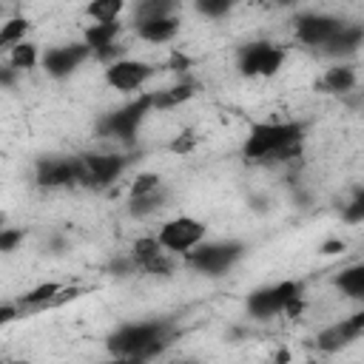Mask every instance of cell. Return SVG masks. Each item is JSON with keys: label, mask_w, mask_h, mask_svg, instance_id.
<instances>
[{"label": "cell", "mask_w": 364, "mask_h": 364, "mask_svg": "<svg viewBox=\"0 0 364 364\" xmlns=\"http://www.w3.org/2000/svg\"><path fill=\"white\" fill-rule=\"evenodd\" d=\"M176 324L171 318H148V321H131L114 330L105 338V347L114 358H128L131 364H145L165 353L176 338Z\"/></svg>", "instance_id": "cell-1"}, {"label": "cell", "mask_w": 364, "mask_h": 364, "mask_svg": "<svg viewBox=\"0 0 364 364\" xmlns=\"http://www.w3.org/2000/svg\"><path fill=\"white\" fill-rule=\"evenodd\" d=\"M304 122H253L242 156L247 162H290L301 156Z\"/></svg>", "instance_id": "cell-2"}, {"label": "cell", "mask_w": 364, "mask_h": 364, "mask_svg": "<svg viewBox=\"0 0 364 364\" xmlns=\"http://www.w3.org/2000/svg\"><path fill=\"white\" fill-rule=\"evenodd\" d=\"M299 310H301V282H293V279L264 284L247 296V313L259 321H267L279 313L299 316Z\"/></svg>", "instance_id": "cell-3"}, {"label": "cell", "mask_w": 364, "mask_h": 364, "mask_svg": "<svg viewBox=\"0 0 364 364\" xmlns=\"http://www.w3.org/2000/svg\"><path fill=\"white\" fill-rule=\"evenodd\" d=\"M245 250H247L245 242H236V239L202 242V245H196L193 250L185 253V264L196 273H205V276H222L245 256Z\"/></svg>", "instance_id": "cell-4"}, {"label": "cell", "mask_w": 364, "mask_h": 364, "mask_svg": "<svg viewBox=\"0 0 364 364\" xmlns=\"http://www.w3.org/2000/svg\"><path fill=\"white\" fill-rule=\"evenodd\" d=\"M154 111V97L151 94H139L134 102L117 108V111H108L100 117L97 122V134L100 136H108V139H122V142H131L134 134L139 131L142 119Z\"/></svg>", "instance_id": "cell-5"}, {"label": "cell", "mask_w": 364, "mask_h": 364, "mask_svg": "<svg viewBox=\"0 0 364 364\" xmlns=\"http://www.w3.org/2000/svg\"><path fill=\"white\" fill-rule=\"evenodd\" d=\"M77 159V185L82 188H108L128 168V156L122 154H80Z\"/></svg>", "instance_id": "cell-6"}, {"label": "cell", "mask_w": 364, "mask_h": 364, "mask_svg": "<svg viewBox=\"0 0 364 364\" xmlns=\"http://www.w3.org/2000/svg\"><path fill=\"white\" fill-rule=\"evenodd\" d=\"M284 63V48L270 40L245 43L236 51V65L245 77H273Z\"/></svg>", "instance_id": "cell-7"}, {"label": "cell", "mask_w": 364, "mask_h": 364, "mask_svg": "<svg viewBox=\"0 0 364 364\" xmlns=\"http://www.w3.org/2000/svg\"><path fill=\"white\" fill-rule=\"evenodd\" d=\"M205 230L208 228L199 219H193V216H176V219H168L159 228L156 242H159L162 250H171V253H182L185 256L188 250H193L196 245L205 242Z\"/></svg>", "instance_id": "cell-8"}, {"label": "cell", "mask_w": 364, "mask_h": 364, "mask_svg": "<svg viewBox=\"0 0 364 364\" xmlns=\"http://www.w3.org/2000/svg\"><path fill=\"white\" fill-rule=\"evenodd\" d=\"M154 65L145 60H128L119 57L117 63L105 65V82L117 91H139L151 77H154Z\"/></svg>", "instance_id": "cell-9"}, {"label": "cell", "mask_w": 364, "mask_h": 364, "mask_svg": "<svg viewBox=\"0 0 364 364\" xmlns=\"http://www.w3.org/2000/svg\"><path fill=\"white\" fill-rule=\"evenodd\" d=\"M344 28V20L333 17V14H299L296 17V37L304 46H327L338 31Z\"/></svg>", "instance_id": "cell-10"}, {"label": "cell", "mask_w": 364, "mask_h": 364, "mask_svg": "<svg viewBox=\"0 0 364 364\" xmlns=\"http://www.w3.org/2000/svg\"><path fill=\"white\" fill-rule=\"evenodd\" d=\"M91 57V48L85 43H68V46H54L43 54V68L46 74H51L54 80H63L68 74H74L85 60Z\"/></svg>", "instance_id": "cell-11"}, {"label": "cell", "mask_w": 364, "mask_h": 364, "mask_svg": "<svg viewBox=\"0 0 364 364\" xmlns=\"http://www.w3.org/2000/svg\"><path fill=\"white\" fill-rule=\"evenodd\" d=\"M34 179L40 188H71L77 185L74 156H43L34 165Z\"/></svg>", "instance_id": "cell-12"}, {"label": "cell", "mask_w": 364, "mask_h": 364, "mask_svg": "<svg viewBox=\"0 0 364 364\" xmlns=\"http://www.w3.org/2000/svg\"><path fill=\"white\" fill-rule=\"evenodd\" d=\"M361 333H364V313H353L350 318H341V321H336L333 327H324V330L316 336V347H318L321 353H338V350H344L347 344H353Z\"/></svg>", "instance_id": "cell-13"}, {"label": "cell", "mask_w": 364, "mask_h": 364, "mask_svg": "<svg viewBox=\"0 0 364 364\" xmlns=\"http://www.w3.org/2000/svg\"><path fill=\"white\" fill-rule=\"evenodd\" d=\"M131 262L136 264V270L151 273V276H171V262L165 259V250L159 247L156 236H142L134 242L131 247Z\"/></svg>", "instance_id": "cell-14"}, {"label": "cell", "mask_w": 364, "mask_h": 364, "mask_svg": "<svg viewBox=\"0 0 364 364\" xmlns=\"http://www.w3.org/2000/svg\"><path fill=\"white\" fill-rule=\"evenodd\" d=\"M136 37L145 43H168L176 37L179 31V17H159V20H148V23H136Z\"/></svg>", "instance_id": "cell-15"}, {"label": "cell", "mask_w": 364, "mask_h": 364, "mask_svg": "<svg viewBox=\"0 0 364 364\" xmlns=\"http://www.w3.org/2000/svg\"><path fill=\"white\" fill-rule=\"evenodd\" d=\"M117 34H119V23H91L88 28H85V46L91 48V57L94 54H100L102 48H108V46H114L117 43Z\"/></svg>", "instance_id": "cell-16"}, {"label": "cell", "mask_w": 364, "mask_h": 364, "mask_svg": "<svg viewBox=\"0 0 364 364\" xmlns=\"http://www.w3.org/2000/svg\"><path fill=\"white\" fill-rule=\"evenodd\" d=\"M361 37H364V28L361 26H347L344 23V28L324 46V51L327 54H350V51H355L361 46Z\"/></svg>", "instance_id": "cell-17"}, {"label": "cell", "mask_w": 364, "mask_h": 364, "mask_svg": "<svg viewBox=\"0 0 364 364\" xmlns=\"http://www.w3.org/2000/svg\"><path fill=\"white\" fill-rule=\"evenodd\" d=\"M321 88H327L333 94L353 91L355 88V68L353 65H333V68H327V74L321 80Z\"/></svg>", "instance_id": "cell-18"}, {"label": "cell", "mask_w": 364, "mask_h": 364, "mask_svg": "<svg viewBox=\"0 0 364 364\" xmlns=\"http://www.w3.org/2000/svg\"><path fill=\"white\" fill-rule=\"evenodd\" d=\"M193 91H196V85L193 82H179V85H173V88H165V91H156V94H151L154 97V108H159V111H168V108H176V105H182L185 100H191L193 97Z\"/></svg>", "instance_id": "cell-19"}, {"label": "cell", "mask_w": 364, "mask_h": 364, "mask_svg": "<svg viewBox=\"0 0 364 364\" xmlns=\"http://www.w3.org/2000/svg\"><path fill=\"white\" fill-rule=\"evenodd\" d=\"M336 287L350 299H364V264H350L336 276Z\"/></svg>", "instance_id": "cell-20"}, {"label": "cell", "mask_w": 364, "mask_h": 364, "mask_svg": "<svg viewBox=\"0 0 364 364\" xmlns=\"http://www.w3.org/2000/svg\"><path fill=\"white\" fill-rule=\"evenodd\" d=\"M171 14H173V3L171 0H145V3H139L134 9V20L136 23H148V20H159V17H171Z\"/></svg>", "instance_id": "cell-21"}, {"label": "cell", "mask_w": 364, "mask_h": 364, "mask_svg": "<svg viewBox=\"0 0 364 364\" xmlns=\"http://www.w3.org/2000/svg\"><path fill=\"white\" fill-rule=\"evenodd\" d=\"M159 208H165V191H162V188H156L154 193H145V196L128 202V210H131V216H136V219H142V216H148V213H154V210H159Z\"/></svg>", "instance_id": "cell-22"}, {"label": "cell", "mask_w": 364, "mask_h": 364, "mask_svg": "<svg viewBox=\"0 0 364 364\" xmlns=\"http://www.w3.org/2000/svg\"><path fill=\"white\" fill-rule=\"evenodd\" d=\"M28 31V20L26 17H11L0 26V48H14L17 43H23Z\"/></svg>", "instance_id": "cell-23"}, {"label": "cell", "mask_w": 364, "mask_h": 364, "mask_svg": "<svg viewBox=\"0 0 364 364\" xmlns=\"http://www.w3.org/2000/svg\"><path fill=\"white\" fill-rule=\"evenodd\" d=\"M37 60H40V54H37V46L34 43H17L14 48H11V54H9V65L11 68H23V71H28V68H34L37 65Z\"/></svg>", "instance_id": "cell-24"}, {"label": "cell", "mask_w": 364, "mask_h": 364, "mask_svg": "<svg viewBox=\"0 0 364 364\" xmlns=\"http://www.w3.org/2000/svg\"><path fill=\"white\" fill-rule=\"evenodd\" d=\"M122 0H97L88 6V17L97 23H117L119 11H122Z\"/></svg>", "instance_id": "cell-25"}, {"label": "cell", "mask_w": 364, "mask_h": 364, "mask_svg": "<svg viewBox=\"0 0 364 364\" xmlns=\"http://www.w3.org/2000/svg\"><path fill=\"white\" fill-rule=\"evenodd\" d=\"M156 188H162L159 173H139V176L134 179V185H131V199H139V196H145V193H154Z\"/></svg>", "instance_id": "cell-26"}, {"label": "cell", "mask_w": 364, "mask_h": 364, "mask_svg": "<svg viewBox=\"0 0 364 364\" xmlns=\"http://www.w3.org/2000/svg\"><path fill=\"white\" fill-rule=\"evenodd\" d=\"M26 239V230L23 228H3L0 230V253H11L23 245Z\"/></svg>", "instance_id": "cell-27"}, {"label": "cell", "mask_w": 364, "mask_h": 364, "mask_svg": "<svg viewBox=\"0 0 364 364\" xmlns=\"http://www.w3.org/2000/svg\"><path fill=\"white\" fill-rule=\"evenodd\" d=\"M196 11L205 14V17H225L230 11V3L228 0H199Z\"/></svg>", "instance_id": "cell-28"}, {"label": "cell", "mask_w": 364, "mask_h": 364, "mask_svg": "<svg viewBox=\"0 0 364 364\" xmlns=\"http://www.w3.org/2000/svg\"><path fill=\"white\" fill-rule=\"evenodd\" d=\"M341 216H344V222H350V225H358V222L364 219V193H361V191H355L353 202L341 210Z\"/></svg>", "instance_id": "cell-29"}, {"label": "cell", "mask_w": 364, "mask_h": 364, "mask_svg": "<svg viewBox=\"0 0 364 364\" xmlns=\"http://www.w3.org/2000/svg\"><path fill=\"white\" fill-rule=\"evenodd\" d=\"M193 148H196V134H193V131H182V134L171 142V151H173V154H191Z\"/></svg>", "instance_id": "cell-30"}, {"label": "cell", "mask_w": 364, "mask_h": 364, "mask_svg": "<svg viewBox=\"0 0 364 364\" xmlns=\"http://www.w3.org/2000/svg\"><path fill=\"white\" fill-rule=\"evenodd\" d=\"M14 318H23V310L17 307V301H6V304H0V327L9 324V321H14Z\"/></svg>", "instance_id": "cell-31"}, {"label": "cell", "mask_w": 364, "mask_h": 364, "mask_svg": "<svg viewBox=\"0 0 364 364\" xmlns=\"http://www.w3.org/2000/svg\"><path fill=\"white\" fill-rule=\"evenodd\" d=\"M108 270L117 273V276H128V273H136V264H134L131 256H128V259H117V262H111Z\"/></svg>", "instance_id": "cell-32"}, {"label": "cell", "mask_w": 364, "mask_h": 364, "mask_svg": "<svg viewBox=\"0 0 364 364\" xmlns=\"http://www.w3.org/2000/svg\"><path fill=\"white\" fill-rule=\"evenodd\" d=\"M344 247H347V245H344L341 239H327V242H324V245H321L318 250H321L324 256H336V253H341Z\"/></svg>", "instance_id": "cell-33"}, {"label": "cell", "mask_w": 364, "mask_h": 364, "mask_svg": "<svg viewBox=\"0 0 364 364\" xmlns=\"http://www.w3.org/2000/svg\"><path fill=\"white\" fill-rule=\"evenodd\" d=\"M14 82H17V68H11V65H0V85L9 88V85H14Z\"/></svg>", "instance_id": "cell-34"}, {"label": "cell", "mask_w": 364, "mask_h": 364, "mask_svg": "<svg viewBox=\"0 0 364 364\" xmlns=\"http://www.w3.org/2000/svg\"><path fill=\"white\" fill-rule=\"evenodd\" d=\"M188 65H191V60H188L182 51H173V54H171V68H173V71H185Z\"/></svg>", "instance_id": "cell-35"}, {"label": "cell", "mask_w": 364, "mask_h": 364, "mask_svg": "<svg viewBox=\"0 0 364 364\" xmlns=\"http://www.w3.org/2000/svg\"><path fill=\"white\" fill-rule=\"evenodd\" d=\"M276 361H279V364H287V361H290L287 350H279V353H276Z\"/></svg>", "instance_id": "cell-36"}, {"label": "cell", "mask_w": 364, "mask_h": 364, "mask_svg": "<svg viewBox=\"0 0 364 364\" xmlns=\"http://www.w3.org/2000/svg\"><path fill=\"white\" fill-rule=\"evenodd\" d=\"M102 364H131L128 358H111V361H102Z\"/></svg>", "instance_id": "cell-37"}, {"label": "cell", "mask_w": 364, "mask_h": 364, "mask_svg": "<svg viewBox=\"0 0 364 364\" xmlns=\"http://www.w3.org/2000/svg\"><path fill=\"white\" fill-rule=\"evenodd\" d=\"M182 364H202V361H196V358H185Z\"/></svg>", "instance_id": "cell-38"}, {"label": "cell", "mask_w": 364, "mask_h": 364, "mask_svg": "<svg viewBox=\"0 0 364 364\" xmlns=\"http://www.w3.org/2000/svg\"><path fill=\"white\" fill-rule=\"evenodd\" d=\"M3 225H6V216H3V213H0V230H3Z\"/></svg>", "instance_id": "cell-39"}, {"label": "cell", "mask_w": 364, "mask_h": 364, "mask_svg": "<svg viewBox=\"0 0 364 364\" xmlns=\"http://www.w3.org/2000/svg\"><path fill=\"white\" fill-rule=\"evenodd\" d=\"M304 364H324V361H304Z\"/></svg>", "instance_id": "cell-40"}, {"label": "cell", "mask_w": 364, "mask_h": 364, "mask_svg": "<svg viewBox=\"0 0 364 364\" xmlns=\"http://www.w3.org/2000/svg\"><path fill=\"white\" fill-rule=\"evenodd\" d=\"M11 364H26V361H11Z\"/></svg>", "instance_id": "cell-41"}, {"label": "cell", "mask_w": 364, "mask_h": 364, "mask_svg": "<svg viewBox=\"0 0 364 364\" xmlns=\"http://www.w3.org/2000/svg\"><path fill=\"white\" fill-rule=\"evenodd\" d=\"M0 364H3V361H0Z\"/></svg>", "instance_id": "cell-42"}]
</instances>
